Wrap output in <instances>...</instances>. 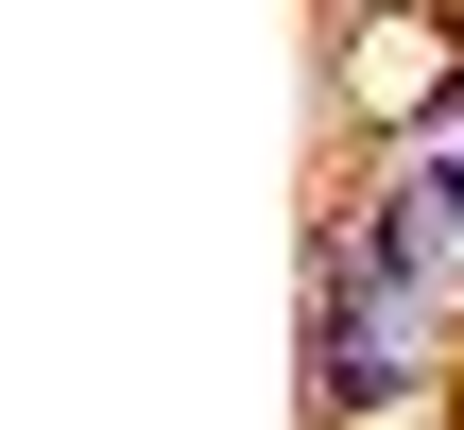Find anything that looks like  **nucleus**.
Here are the masks:
<instances>
[{
    "label": "nucleus",
    "instance_id": "nucleus-1",
    "mask_svg": "<svg viewBox=\"0 0 464 430\" xmlns=\"http://www.w3.org/2000/svg\"><path fill=\"white\" fill-rule=\"evenodd\" d=\"M430 379V259L396 241V207H362L327 241V310H310V414H396Z\"/></svg>",
    "mask_w": 464,
    "mask_h": 430
}]
</instances>
